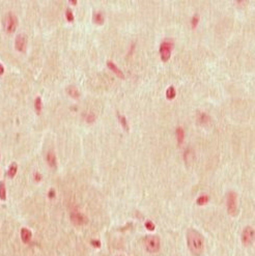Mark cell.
I'll return each mask as SVG.
<instances>
[{"label": "cell", "mask_w": 255, "mask_h": 256, "mask_svg": "<svg viewBox=\"0 0 255 256\" xmlns=\"http://www.w3.org/2000/svg\"><path fill=\"white\" fill-rule=\"evenodd\" d=\"M187 246L192 255L200 256L204 251V241L199 231L196 229H189L187 231Z\"/></svg>", "instance_id": "6da1fadb"}, {"label": "cell", "mask_w": 255, "mask_h": 256, "mask_svg": "<svg viewBox=\"0 0 255 256\" xmlns=\"http://www.w3.org/2000/svg\"><path fill=\"white\" fill-rule=\"evenodd\" d=\"M144 247L149 253H157L160 250L161 241L158 235H146L144 238Z\"/></svg>", "instance_id": "7a4b0ae2"}, {"label": "cell", "mask_w": 255, "mask_h": 256, "mask_svg": "<svg viewBox=\"0 0 255 256\" xmlns=\"http://www.w3.org/2000/svg\"><path fill=\"white\" fill-rule=\"evenodd\" d=\"M173 47H174V45H173V42H172L171 39H166V41L161 43V45H160V56H161L162 61L166 62V61L169 60L170 57H171V52H172Z\"/></svg>", "instance_id": "3957f363"}, {"label": "cell", "mask_w": 255, "mask_h": 256, "mask_svg": "<svg viewBox=\"0 0 255 256\" xmlns=\"http://www.w3.org/2000/svg\"><path fill=\"white\" fill-rule=\"evenodd\" d=\"M241 241L244 246H251L255 241V229L251 226H246L243 229Z\"/></svg>", "instance_id": "277c9868"}, {"label": "cell", "mask_w": 255, "mask_h": 256, "mask_svg": "<svg viewBox=\"0 0 255 256\" xmlns=\"http://www.w3.org/2000/svg\"><path fill=\"white\" fill-rule=\"evenodd\" d=\"M237 196L236 192H228L226 196V203H227V210L229 215L237 216Z\"/></svg>", "instance_id": "5b68a950"}, {"label": "cell", "mask_w": 255, "mask_h": 256, "mask_svg": "<svg viewBox=\"0 0 255 256\" xmlns=\"http://www.w3.org/2000/svg\"><path fill=\"white\" fill-rule=\"evenodd\" d=\"M18 26V19L12 13H8L4 18V27L5 30L8 33H13L16 31V28Z\"/></svg>", "instance_id": "8992f818"}, {"label": "cell", "mask_w": 255, "mask_h": 256, "mask_svg": "<svg viewBox=\"0 0 255 256\" xmlns=\"http://www.w3.org/2000/svg\"><path fill=\"white\" fill-rule=\"evenodd\" d=\"M15 47L19 52H25L27 47V38L25 35H17L15 41Z\"/></svg>", "instance_id": "52a82bcc"}, {"label": "cell", "mask_w": 255, "mask_h": 256, "mask_svg": "<svg viewBox=\"0 0 255 256\" xmlns=\"http://www.w3.org/2000/svg\"><path fill=\"white\" fill-rule=\"evenodd\" d=\"M71 221H72L76 226H82V225H85L88 220H87V218L85 217L83 214H81V213H73V214L71 215Z\"/></svg>", "instance_id": "ba28073f"}, {"label": "cell", "mask_w": 255, "mask_h": 256, "mask_svg": "<svg viewBox=\"0 0 255 256\" xmlns=\"http://www.w3.org/2000/svg\"><path fill=\"white\" fill-rule=\"evenodd\" d=\"M107 67H108L109 69L111 70L112 72L114 73L115 75L118 77V78H121V79H123V78H124L123 73L121 72V71H120L119 69H118V67H117V65H116L115 63H113L112 61H110V60H109L108 62H107Z\"/></svg>", "instance_id": "9c48e42d"}, {"label": "cell", "mask_w": 255, "mask_h": 256, "mask_svg": "<svg viewBox=\"0 0 255 256\" xmlns=\"http://www.w3.org/2000/svg\"><path fill=\"white\" fill-rule=\"evenodd\" d=\"M31 237H32V233L29 229L27 228H22L21 229V238L24 243H29L31 240Z\"/></svg>", "instance_id": "30bf717a"}, {"label": "cell", "mask_w": 255, "mask_h": 256, "mask_svg": "<svg viewBox=\"0 0 255 256\" xmlns=\"http://www.w3.org/2000/svg\"><path fill=\"white\" fill-rule=\"evenodd\" d=\"M47 163L50 165L52 168H56V156L54 152H49L47 155Z\"/></svg>", "instance_id": "8fae6325"}, {"label": "cell", "mask_w": 255, "mask_h": 256, "mask_svg": "<svg viewBox=\"0 0 255 256\" xmlns=\"http://www.w3.org/2000/svg\"><path fill=\"white\" fill-rule=\"evenodd\" d=\"M175 134H176V138H177V142L178 144H182L184 142V139H185V131L182 127H177L176 131H175Z\"/></svg>", "instance_id": "7c38bea8"}, {"label": "cell", "mask_w": 255, "mask_h": 256, "mask_svg": "<svg viewBox=\"0 0 255 256\" xmlns=\"http://www.w3.org/2000/svg\"><path fill=\"white\" fill-rule=\"evenodd\" d=\"M17 171H18V165H17L16 162H14V163L10 164V168L7 170V176L10 178H13L17 174Z\"/></svg>", "instance_id": "4fadbf2b"}, {"label": "cell", "mask_w": 255, "mask_h": 256, "mask_svg": "<svg viewBox=\"0 0 255 256\" xmlns=\"http://www.w3.org/2000/svg\"><path fill=\"white\" fill-rule=\"evenodd\" d=\"M175 95H176V90H175V88L173 86H169L167 88L166 90V98L169 100V101H171V100H173L175 98Z\"/></svg>", "instance_id": "5bb4252c"}, {"label": "cell", "mask_w": 255, "mask_h": 256, "mask_svg": "<svg viewBox=\"0 0 255 256\" xmlns=\"http://www.w3.org/2000/svg\"><path fill=\"white\" fill-rule=\"evenodd\" d=\"M208 201H209V196L203 194V195H201L197 198L196 203L198 204V205H204V204L208 203Z\"/></svg>", "instance_id": "9a60e30c"}, {"label": "cell", "mask_w": 255, "mask_h": 256, "mask_svg": "<svg viewBox=\"0 0 255 256\" xmlns=\"http://www.w3.org/2000/svg\"><path fill=\"white\" fill-rule=\"evenodd\" d=\"M34 109H35V112L38 113V114H41L42 113V99L38 96V98L35 99L34 101Z\"/></svg>", "instance_id": "2e32d148"}, {"label": "cell", "mask_w": 255, "mask_h": 256, "mask_svg": "<svg viewBox=\"0 0 255 256\" xmlns=\"http://www.w3.org/2000/svg\"><path fill=\"white\" fill-rule=\"evenodd\" d=\"M209 121V116L208 114H205V113L201 112L199 113V115H198V122H199L200 124H208Z\"/></svg>", "instance_id": "e0dca14e"}, {"label": "cell", "mask_w": 255, "mask_h": 256, "mask_svg": "<svg viewBox=\"0 0 255 256\" xmlns=\"http://www.w3.org/2000/svg\"><path fill=\"white\" fill-rule=\"evenodd\" d=\"M93 22L98 25H102L104 23V16L102 13H97L93 16Z\"/></svg>", "instance_id": "ac0fdd59"}, {"label": "cell", "mask_w": 255, "mask_h": 256, "mask_svg": "<svg viewBox=\"0 0 255 256\" xmlns=\"http://www.w3.org/2000/svg\"><path fill=\"white\" fill-rule=\"evenodd\" d=\"M118 120H119L120 122V124H121V127L123 128L126 131H129V124H127V118L124 117L123 115H120L119 113H118Z\"/></svg>", "instance_id": "d6986e66"}, {"label": "cell", "mask_w": 255, "mask_h": 256, "mask_svg": "<svg viewBox=\"0 0 255 256\" xmlns=\"http://www.w3.org/2000/svg\"><path fill=\"white\" fill-rule=\"evenodd\" d=\"M0 199L1 200L6 199V189H5V185L3 181H0Z\"/></svg>", "instance_id": "ffe728a7"}, {"label": "cell", "mask_w": 255, "mask_h": 256, "mask_svg": "<svg viewBox=\"0 0 255 256\" xmlns=\"http://www.w3.org/2000/svg\"><path fill=\"white\" fill-rule=\"evenodd\" d=\"M67 93H69L71 96H73V98H78V96L80 95L78 89L75 86H70L67 88Z\"/></svg>", "instance_id": "44dd1931"}, {"label": "cell", "mask_w": 255, "mask_h": 256, "mask_svg": "<svg viewBox=\"0 0 255 256\" xmlns=\"http://www.w3.org/2000/svg\"><path fill=\"white\" fill-rule=\"evenodd\" d=\"M198 23H199V16H198L197 14H195V15L191 18V26H192V28H196Z\"/></svg>", "instance_id": "7402d4cb"}, {"label": "cell", "mask_w": 255, "mask_h": 256, "mask_svg": "<svg viewBox=\"0 0 255 256\" xmlns=\"http://www.w3.org/2000/svg\"><path fill=\"white\" fill-rule=\"evenodd\" d=\"M191 159H192V152L190 150V148H187L185 150V152H184V160H185V162H189Z\"/></svg>", "instance_id": "603a6c76"}, {"label": "cell", "mask_w": 255, "mask_h": 256, "mask_svg": "<svg viewBox=\"0 0 255 256\" xmlns=\"http://www.w3.org/2000/svg\"><path fill=\"white\" fill-rule=\"evenodd\" d=\"M66 17H67V20L69 22H73L74 21V15L72 13V10H70V8H67V12H66Z\"/></svg>", "instance_id": "cb8c5ba5"}, {"label": "cell", "mask_w": 255, "mask_h": 256, "mask_svg": "<svg viewBox=\"0 0 255 256\" xmlns=\"http://www.w3.org/2000/svg\"><path fill=\"white\" fill-rule=\"evenodd\" d=\"M145 227H146V229H148V230H155V228H156L155 224L152 223V221H146L145 222Z\"/></svg>", "instance_id": "d4e9b609"}, {"label": "cell", "mask_w": 255, "mask_h": 256, "mask_svg": "<svg viewBox=\"0 0 255 256\" xmlns=\"http://www.w3.org/2000/svg\"><path fill=\"white\" fill-rule=\"evenodd\" d=\"M90 244H91L93 247H95V248H100V247H101V243H100V241L92 240V241H91V243H90Z\"/></svg>", "instance_id": "484cf974"}, {"label": "cell", "mask_w": 255, "mask_h": 256, "mask_svg": "<svg viewBox=\"0 0 255 256\" xmlns=\"http://www.w3.org/2000/svg\"><path fill=\"white\" fill-rule=\"evenodd\" d=\"M55 196V192H54V190L53 189H51L50 190V192H49V197L50 198H53Z\"/></svg>", "instance_id": "4316f807"}, {"label": "cell", "mask_w": 255, "mask_h": 256, "mask_svg": "<svg viewBox=\"0 0 255 256\" xmlns=\"http://www.w3.org/2000/svg\"><path fill=\"white\" fill-rule=\"evenodd\" d=\"M3 73H4V67H3V65L0 63V76L3 75Z\"/></svg>", "instance_id": "83f0119b"}, {"label": "cell", "mask_w": 255, "mask_h": 256, "mask_svg": "<svg viewBox=\"0 0 255 256\" xmlns=\"http://www.w3.org/2000/svg\"><path fill=\"white\" fill-rule=\"evenodd\" d=\"M34 175H35V181H39L42 180V176H41V174H38V173H35Z\"/></svg>", "instance_id": "f1b7e54d"}, {"label": "cell", "mask_w": 255, "mask_h": 256, "mask_svg": "<svg viewBox=\"0 0 255 256\" xmlns=\"http://www.w3.org/2000/svg\"><path fill=\"white\" fill-rule=\"evenodd\" d=\"M70 2H71V3H72V4H74V5H76V4H77V0H71Z\"/></svg>", "instance_id": "f546056e"}, {"label": "cell", "mask_w": 255, "mask_h": 256, "mask_svg": "<svg viewBox=\"0 0 255 256\" xmlns=\"http://www.w3.org/2000/svg\"><path fill=\"white\" fill-rule=\"evenodd\" d=\"M117 256H123V255H117Z\"/></svg>", "instance_id": "4dcf8cb0"}]
</instances>
